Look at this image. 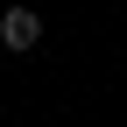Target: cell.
<instances>
[{"label": "cell", "instance_id": "cell-1", "mask_svg": "<svg viewBox=\"0 0 127 127\" xmlns=\"http://www.w3.org/2000/svg\"><path fill=\"white\" fill-rule=\"evenodd\" d=\"M0 42H7L14 57L35 50V42H42V14H35V7H7V14H0Z\"/></svg>", "mask_w": 127, "mask_h": 127}]
</instances>
